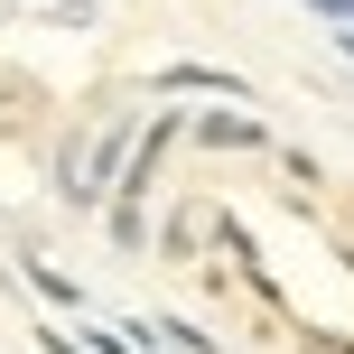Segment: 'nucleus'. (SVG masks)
Masks as SVG:
<instances>
[{"label":"nucleus","mask_w":354,"mask_h":354,"mask_svg":"<svg viewBox=\"0 0 354 354\" xmlns=\"http://www.w3.org/2000/svg\"><path fill=\"white\" fill-rule=\"evenodd\" d=\"M159 93H224V103H243V75H224V66H159Z\"/></svg>","instance_id":"7ed1b4c3"},{"label":"nucleus","mask_w":354,"mask_h":354,"mask_svg":"<svg viewBox=\"0 0 354 354\" xmlns=\"http://www.w3.org/2000/svg\"><path fill=\"white\" fill-rule=\"evenodd\" d=\"M75 345H84V354H149L140 336H131V326H122V336H112V326H84V336H75Z\"/></svg>","instance_id":"39448f33"},{"label":"nucleus","mask_w":354,"mask_h":354,"mask_svg":"<svg viewBox=\"0 0 354 354\" xmlns=\"http://www.w3.org/2000/svg\"><path fill=\"white\" fill-rule=\"evenodd\" d=\"M299 10H317V19H336V28H354V0H299Z\"/></svg>","instance_id":"0eeeda50"},{"label":"nucleus","mask_w":354,"mask_h":354,"mask_svg":"<svg viewBox=\"0 0 354 354\" xmlns=\"http://www.w3.org/2000/svg\"><path fill=\"white\" fill-rule=\"evenodd\" d=\"M159 243H168V261H196V252H187V243H196V214H168V233H159Z\"/></svg>","instance_id":"423d86ee"},{"label":"nucleus","mask_w":354,"mask_h":354,"mask_svg":"<svg viewBox=\"0 0 354 354\" xmlns=\"http://www.w3.org/2000/svg\"><path fill=\"white\" fill-rule=\"evenodd\" d=\"M10 280H28V289H37V299H47V308H84V289H75L66 270L47 261V252H19V261H10Z\"/></svg>","instance_id":"f257e3e1"},{"label":"nucleus","mask_w":354,"mask_h":354,"mask_svg":"<svg viewBox=\"0 0 354 354\" xmlns=\"http://www.w3.org/2000/svg\"><path fill=\"white\" fill-rule=\"evenodd\" d=\"M93 10H103V0H56V19H66V28H84Z\"/></svg>","instance_id":"6e6552de"},{"label":"nucleus","mask_w":354,"mask_h":354,"mask_svg":"<svg viewBox=\"0 0 354 354\" xmlns=\"http://www.w3.org/2000/svg\"><path fill=\"white\" fill-rule=\"evenodd\" d=\"M196 140L205 149H270V131L252 112H196Z\"/></svg>","instance_id":"f03ea898"},{"label":"nucleus","mask_w":354,"mask_h":354,"mask_svg":"<svg viewBox=\"0 0 354 354\" xmlns=\"http://www.w3.org/2000/svg\"><path fill=\"white\" fill-rule=\"evenodd\" d=\"M103 214H112V243L122 252H149V214L131 205V196H103Z\"/></svg>","instance_id":"20e7f679"}]
</instances>
